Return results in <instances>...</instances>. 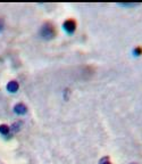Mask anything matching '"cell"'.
I'll return each instance as SVG.
<instances>
[{"label": "cell", "instance_id": "cell-3", "mask_svg": "<svg viewBox=\"0 0 142 164\" xmlns=\"http://www.w3.org/2000/svg\"><path fill=\"white\" fill-rule=\"evenodd\" d=\"M14 111L16 114H18V115H22V114H25V113L27 112V107L23 104V102H18V104H16L15 105V107H14Z\"/></svg>", "mask_w": 142, "mask_h": 164}, {"label": "cell", "instance_id": "cell-4", "mask_svg": "<svg viewBox=\"0 0 142 164\" xmlns=\"http://www.w3.org/2000/svg\"><path fill=\"white\" fill-rule=\"evenodd\" d=\"M18 88H20V86H18V82L17 81H9L7 83V90L9 92H16L18 90Z\"/></svg>", "mask_w": 142, "mask_h": 164}, {"label": "cell", "instance_id": "cell-2", "mask_svg": "<svg viewBox=\"0 0 142 164\" xmlns=\"http://www.w3.org/2000/svg\"><path fill=\"white\" fill-rule=\"evenodd\" d=\"M64 28L68 33H73L76 29V22L74 20H67L64 23Z\"/></svg>", "mask_w": 142, "mask_h": 164}, {"label": "cell", "instance_id": "cell-5", "mask_svg": "<svg viewBox=\"0 0 142 164\" xmlns=\"http://www.w3.org/2000/svg\"><path fill=\"white\" fill-rule=\"evenodd\" d=\"M10 131V128L9 125L7 124H0V133L4 134V136H7Z\"/></svg>", "mask_w": 142, "mask_h": 164}, {"label": "cell", "instance_id": "cell-6", "mask_svg": "<svg viewBox=\"0 0 142 164\" xmlns=\"http://www.w3.org/2000/svg\"><path fill=\"white\" fill-rule=\"evenodd\" d=\"M100 164H112V162H110V160L108 157H103L100 161Z\"/></svg>", "mask_w": 142, "mask_h": 164}, {"label": "cell", "instance_id": "cell-8", "mask_svg": "<svg viewBox=\"0 0 142 164\" xmlns=\"http://www.w3.org/2000/svg\"><path fill=\"white\" fill-rule=\"evenodd\" d=\"M132 164H135V163H132Z\"/></svg>", "mask_w": 142, "mask_h": 164}, {"label": "cell", "instance_id": "cell-7", "mask_svg": "<svg viewBox=\"0 0 142 164\" xmlns=\"http://www.w3.org/2000/svg\"><path fill=\"white\" fill-rule=\"evenodd\" d=\"M2 30V22H0V31Z\"/></svg>", "mask_w": 142, "mask_h": 164}, {"label": "cell", "instance_id": "cell-1", "mask_svg": "<svg viewBox=\"0 0 142 164\" xmlns=\"http://www.w3.org/2000/svg\"><path fill=\"white\" fill-rule=\"evenodd\" d=\"M40 34L43 39H52L56 35L55 26L51 24L50 22H46L41 28Z\"/></svg>", "mask_w": 142, "mask_h": 164}]
</instances>
